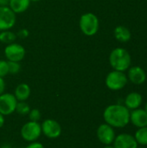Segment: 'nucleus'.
<instances>
[{"label": "nucleus", "instance_id": "f257e3e1", "mask_svg": "<svg viewBox=\"0 0 147 148\" xmlns=\"http://www.w3.org/2000/svg\"><path fill=\"white\" fill-rule=\"evenodd\" d=\"M103 119L113 128H123L130 122V110L125 105L112 104L105 108Z\"/></svg>", "mask_w": 147, "mask_h": 148}, {"label": "nucleus", "instance_id": "f03ea898", "mask_svg": "<svg viewBox=\"0 0 147 148\" xmlns=\"http://www.w3.org/2000/svg\"><path fill=\"white\" fill-rule=\"evenodd\" d=\"M109 63L113 70L126 71L132 62V58L130 53L123 48L113 49L109 55Z\"/></svg>", "mask_w": 147, "mask_h": 148}, {"label": "nucleus", "instance_id": "7ed1b4c3", "mask_svg": "<svg viewBox=\"0 0 147 148\" xmlns=\"http://www.w3.org/2000/svg\"><path fill=\"white\" fill-rule=\"evenodd\" d=\"M79 26L81 31L87 36H93L96 35L100 28V21L98 16L92 13L87 12L81 16L79 20Z\"/></svg>", "mask_w": 147, "mask_h": 148}, {"label": "nucleus", "instance_id": "20e7f679", "mask_svg": "<svg viewBox=\"0 0 147 148\" xmlns=\"http://www.w3.org/2000/svg\"><path fill=\"white\" fill-rule=\"evenodd\" d=\"M127 82V75L124 72L118 70H113L109 72L105 80V83L107 88L113 91H119L124 88Z\"/></svg>", "mask_w": 147, "mask_h": 148}, {"label": "nucleus", "instance_id": "39448f33", "mask_svg": "<svg viewBox=\"0 0 147 148\" xmlns=\"http://www.w3.org/2000/svg\"><path fill=\"white\" fill-rule=\"evenodd\" d=\"M42 134V127L38 122L29 121L21 128L22 138L28 142L36 141Z\"/></svg>", "mask_w": 147, "mask_h": 148}, {"label": "nucleus", "instance_id": "423d86ee", "mask_svg": "<svg viewBox=\"0 0 147 148\" xmlns=\"http://www.w3.org/2000/svg\"><path fill=\"white\" fill-rule=\"evenodd\" d=\"M4 56L9 62H20L25 57V49L22 44L12 42L7 44L4 48Z\"/></svg>", "mask_w": 147, "mask_h": 148}, {"label": "nucleus", "instance_id": "0eeeda50", "mask_svg": "<svg viewBox=\"0 0 147 148\" xmlns=\"http://www.w3.org/2000/svg\"><path fill=\"white\" fill-rule=\"evenodd\" d=\"M16 15L9 6H0V31L9 30L14 27L16 21Z\"/></svg>", "mask_w": 147, "mask_h": 148}, {"label": "nucleus", "instance_id": "6e6552de", "mask_svg": "<svg viewBox=\"0 0 147 148\" xmlns=\"http://www.w3.org/2000/svg\"><path fill=\"white\" fill-rule=\"evenodd\" d=\"M17 100L14 94L3 93L0 95V114L3 116L10 115L16 111Z\"/></svg>", "mask_w": 147, "mask_h": 148}, {"label": "nucleus", "instance_id": "1a4fd4ad", "mask_svg": "<svg viewBox=\"0 0 147 148\" xmlns=\"http://www.w3.org/2000/svg\"><path fill=\"white\" fill-rule=\"evenodd\" d=\"M41 127L42 133L49 139H56L62 134V127L55 120H45L41 125Z\"/></svg>", "mask_w": 147, "mask_h": 148}, {"label": "nucleus", "instance_id": "9d476101", "mask_svg": "<svg viewBox=\"0 0 147 148\" xmlns=\"http://www.w3.org/2000/svg\"><path fill=\"white\" fill-rule=\"evenodd\" d=\"M97 138L102 144L106 145H112L114 141V139L116 137L115 131L113 127L110 125L104 123L98 127L97 128Z\"/></svg>", "mask_w": 147, "mask_h": 148}, {"label": "nucleus", "instance_id": "9b49d317", "mask_svg": "<svg viewBox=\"0 0 147 148\" xmlns=\"http://www.w3.org/2000/svg\"><path fill=\"white\" fill-rule=\"evenodd\" d=\"M114 148H138L139 145L133 135L130 134H120L117 135L113 141Z\"/></svg>", "mask_w": 147, "mask_h": 148}, {"label": "nucleus", "instance_id": "f8f14e48", "mask_svg": "<svg viewBox=\"0 0 147 148\" xmlns=\"http://www.w3.org/2000/svg\"><path fill=\"white\" fill-rule=\"evenodd\" d=\"M127 73V79L134 85H141L146 81V73L139 66L130 67Z\"/></svg>", "mask_w": 147, "mask_h": 148}, {"label": "nucleus", "instance_id": "ddd939ff", "mask_svg": "<svg viewBox=\"0 0 147 148\" xmlns=\"http://www.w3.org/2000/svg\"><path fill=\"white\" fill-rule=\"evenodd\" d=\"M130 122L136 127H147V113L145 109L137 108L130 112Z\"/></svg>", "mask_w": 147, "mask_h": 148}, {"label": "nucleus", "instance_id": "4468645a", "mask_svg": "<svg viewBox=\"0 0 147 148\" xmlns=\"http://www.w3.org/2000/svg\"><path fill=\"white\" fill-rule=\"evenodd\" d=\"M124 102H125V106L127 109L134 110V109L140 108V106L143 102V97L138 92H132L126 95Z\"/></svg>", "mask_w": 147, "mask_h": 148}, {"label": "nucleus", "instance_id": "2eb2a0df", "mask_svg": "<svg viewBox=\"0 0 147 148\" xmlns=\"http://www.w3.org/2000/svg\"><path fill=\"white\" fill-rule=\"evenodd\" d=\"M30 88L27 83H20L15 88L14 95L17 101H25L30 96Z\"/></svg>", "mask_w": 147, "mask_h": 148}, {"label": "nucleus", "instance_id": "dca6fc26", "mask_svg": "<svg viewBox=\"0 0 147 148\" xmlns=\"http://www.w3.org/2000/svg\"><path fill=\"white\" fill-rule=\"evenodd\" d=\"M113 35L115 39L120 42H127L132 37V34L129 29L123 25L117 26L113 30Z\"/></svg>", "mask_w": 147, "mask_h": 148}, {"label": "nucleus", "instance_id": "f3484780", "mask_svg": "<svg viewBox=\"0 0 147 148\" xmlns=\"http://www.w3.org/2000/svg\"><path fill=\"white\" fill-rule=\"evenodd\" d=\"M30 3V0H10L9 7L15 14H20L29 9Z\"/></svg>", "mask_w": 147, "mask_h": 148}, {"label": "nucleus", "instance_id": "a211bd4d", "mask_svg": "<svg viewBox=\"0 0 147 148\" xmlns=\"http://www.w3.org/2000/svg\"><path fill=\"white\" fill-rule=\"evenodd\" d=\"M17 36L16 34L10 29L9 30H3L0 31V42L5 44H10L12 42H15Z\"/></svg>", "mask_w": 147, "mask_h": 148}, {"label": "nucleus", "instance_id": "6ab92c4d", "mask_svg": "<svg viewBox=\"0 0 147 148\" xmlns=\"http://www.w3.org/2000/svg\"><path fill=\"white\" fill-rule=\"evenodd\" d=\"M138 145L140 146H147V127H140L133 135Z\"/></svg>", "mask_w": 147, "mask_h": 148}, {"label": "nucleus", "instance_id": "aec40b11", "mask_svg": "<svg viewBox=\"0 0 147 148\" xmlns=\"http://www.w3.org/2000/svg\"><path fill=\"white\" fill-rule=\"evenodd\" d=\"M30 111V107L25 101H17L16 112L20 115H27Z\"/></svg>", "mask_w": 147, "mask_h": 148}, {"label": "nucleus", "instance_id": "412c9836", "mask_svg": "<svg viewBox=\"0 0 147 148\" xmlns=\"http://www.w3.org/2000/svg\"><path fill=\"white\" fill-rule=\"evenodd\" d=\"M8 65H9V74L16 75L19 73L21 70V65L17 62H9L8 61Z\"/></svg>", "mask_w": 147, "mask_h": 148}, {"label": "nucleus", "instance_id": "4be33fe9", "mask_svg": "<svg viewBox=\"0 0 147 148\" xmlns=\"http://www.w3.org/2000/svg\"><path fill=\"white\" fill-rule=\"evenodd\" d=\"M41 112L36 109V108H34V109H30L29 113V121H35V122H38L40 120H41Z\"/></svg>", "mask_w": 147, "mask_h": 148}, {"label": "nucleus", "instance_id": "5701e85b", "mask_svg": "<svg viewBox=\"0 0 147 148\" xmlns=\"http://www.w3.org/2000/svg\"><path fill=\"white\" fill-rule=\"evenodd\" d=\"M9 74V65L8 61L0 60V77L3 78Z\"/></svg>", "mask_w": 147, "mask_h": 148}, {"label": "nucleus", "instance_id": "b1692460", "mask_svg": "<svg viewBox=\"0 0 147 148\" xmlns=\"http://www.w3.org/2000/svg\"><path fill=\"white\" fill-rule=\"evenodd\" d=\"M16 34L17 37H19L21 39H24V38H27L29 36V30L27 29H22L18 30V32L16 33Z\"/></svg>", "mask_w": 147, "mask_h": 148}, {"label": "nucleus", "instance_id": "393cba45", "mask_svg": "<svg viewBox=\"0 0 147 148\" xmlns=\"http://www.w3.org/2000/svg\"><path fill=\"white\" fill-rule=\"evenodd\" d=\"M24 148H44V147H43V145L42 143L34 141V142H31L30 144H29L27 147H25Z\"/></svg>", "mask_w": 147, "mask_h": 148}, {"label": "nucleus", "instance_id": "a878e982", "mask_svg": "<svg viewBox=\"0 0 147 148\" xmlns=\"http://www.w3.org/2000/svg\"><path fill=\"white\" fill-rule=\"evenodd\" d=\"M4 90H5V82L3 78L0 77V95L4 93Z\"/></svg>", "mask_w": 147, "mask_h": 148}, {"label": "nucleus", "instance_id": "bb28decb", "mask_svg": "<svg viewBox=\"0 0 147 148\" xmlns=\"http://www.w3.org/2000/svg\"><path fill=\"white\" fill-rule=\"evenodd\" d=\"M10 0H0V6H9Z\"/></svg>", "mask_w": 147, "mask_h": 148}, {"label": "nucleus", "instance_id": "cd10ccee", "mask_svg": "<svg viewBox=\"0 0 147 148\" xmlns=\"http://www.w3.org/2000/svg\"><path fill=\"white\" fill-rule=\"evenodd\" d=\"M3 124H4V116L0 114V128L3 127Z\"/></svg>", "mask_w": 147, "mask_h": 148}, {"label": "nucleus", "instance_id": "c85d7f7f", "mask_svg": "<svg viewBox=\"0 0 147 148\" xmlns=\"http://www.w3.org/2000/svg\"><path fill=\"white\" fill-rule=\"evenodd\" d=\"M103 148H114V147L112 146V145H106Z\"/></svg>", "mask_w": 147, "mask_h": 148}, {"label": "nucleus", "instance_id": "c756f323", "mask_svg": "<svg viewBox=\"0 0 147 148\" xmlns=\"http://www.w3.org/2000/svg\"><path fill=\"white\" fill-rule=\"evenodd\" d=\"M144 109H145V111L147 113V101L146 103V105H145V108H144Z\"/></svg>", "mask_w": 147, "mask_h": 148}, {"label": "nucleus", "instance_id": "7c9ffc66", "mask_svg": "<svg viewBox=\"0 0 147 148\" xmlns=\"http://www.w3.org/2000/svg\"><path fill=\"white\" fill-rule=\"evenodd\" d=\"M41 0H30V2H39Z\"/></svg>", "mask_w": 147, "mask_h": 148}, {"label": "nucleus", "instance_id": "2f4dec72", "mask_svg": "<svg viewBox=\"0 0 147 148\" xmlns=\"http://www.w3.org/2000/svg\"><path fill=\"white\" fill-rule=\"evenodd\" d=\"M15 148H20V147H15Z\"/></svg>", "mask_w": 147, "mask_h": 148}, {"label": "nucleus", "instance_id": "473e14b6", "mask_svg": "<svg viewBox=\"0 0 147 148\" xmlns=\"http://www.w3.org/2000/svg\"><path fill=\"white\" fill-rule=\"evenodd\" d=\"M138 148H139V147H138Z\"/></svg>", "mask_w": 147, "mask_h": 148}]
</instances>
